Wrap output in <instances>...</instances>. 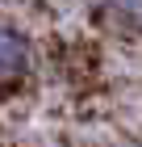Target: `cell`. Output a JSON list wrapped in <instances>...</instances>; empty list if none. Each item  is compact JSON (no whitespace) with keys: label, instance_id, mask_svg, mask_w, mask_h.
I'll list each match as a JSON object with an SVG mask.
<instances>
[{"label":"cell","instance_id":"obj_1","mask_svg":"<svg viewBox=\"0 0 142 147\" xmlns=\"http://www.w3.org/2000/svg\"><path fill=\"white\" fill-rule=\"evenodd\" d=\"M33 63V46L21 30H13V25H0V80H17L25 76Z\"/></svg>","mask_w":142,"mask_h":147},{"label":"cell","instance_id":"obj_2","mask_svg":"<svg viewBox=\"0 0 142 147\" xmlns=\"http://www.w3.org/2000/svg\"><path fill=\"white\" fill-rule=\"evenodd\" d=\"M105 9L121 25H142V0H105Z\"/></svg>","mask_w":142,"mask_h":147}]
</instances>
